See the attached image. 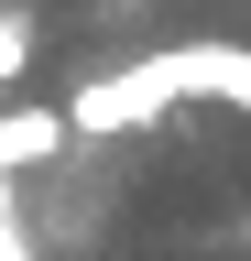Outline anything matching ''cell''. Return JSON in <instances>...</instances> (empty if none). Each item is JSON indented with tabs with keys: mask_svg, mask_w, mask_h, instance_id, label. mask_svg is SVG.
<instances>
[{
	"mask_svg": "<svg viewBox=\"0 0 251 261\" xmlns=\"http://www.w3.org/2000/svg\"><path fill=\"white\" fill-rule=\"evenodd\" d=\"M142 87L164 98H218V109H251V44H164V55H131Z\"/></svg>",
	"mask_w": 251,
	"mask_h": 261,
	"instance_id": "obj_1",
	"label": "cell"
},
{
	"mask_svg": "<svg viewBox=\"0 0 251 261\" xmlns=\"http://www.w3.org/2000/svg\"><path fill=\"white\" fill-rule=\"evenodd\" d=\"M66 142H77L66 109H0V174H44Z\"/></svg>",
	"mask_w": 251,
	"mask_h": 261,
	"instance_id": "obj_2",
	"label": "cell"
},
{
	"mask_svg": "<svg viewBox=\"0 0 251 261\" xmlns=\"http://www.w3.org/2000/svg\"><path fill=\"white\" fill-rule=\"evenodd\" d=\"M33 65V0H0V87Z\"/></svg>",
	"mask_w": 251,
	"mask_h": 261,
	"instance_id": "obj_3",
	"label": "cell"
},
{
	"mask_svg": "<svg viewBox=\"0 0 251 261\" xmlns=\"http://www.w3.org/2000/svg\"><path fill=\"white\" fill-rule=\"evenodd\" d=\"M0 228H22V207H11V174H0Z\"/></svg>",
	"mask_w": 251,
	"mask_h": 261,
	"instance_id": "obj_4",
	"label": "cell"
}]
</instances>
